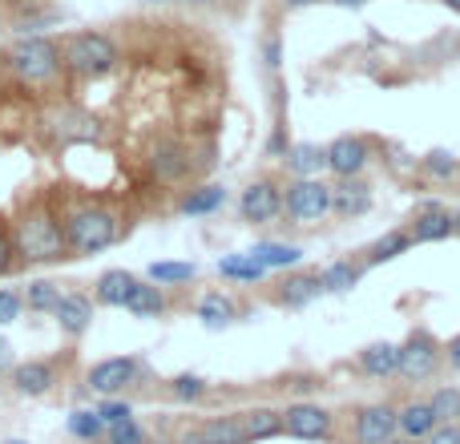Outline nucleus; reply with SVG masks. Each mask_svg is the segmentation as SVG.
<instances>
[{"label": "nucleus", "instance_id": "nucleus-39", "mask_svg": "<svg viewBox=\"0 0 460 444\" xmlns=\"http://www.w3.org/2000/svg\"><path fill=\"white\" fill-rule=\"evenodd\" d=\"M105 440L110 444H146V429L137 421H126V424H113L110 432H105Z\"/></svg>", "mask_w": 460, "mask_h": 444}, {"label": "nucleus", "instance_id": "nucleus-46", "mask_svg": "<svg viewBox=\"0 0 460 444\" xmlns=\"http://www.w3.org/2000/svg\"><path fill=\"white\" fill-rule=\"evenodd\" d=\"M332 4H340V8H359V4H367V0H332Z\"/></svg>", "mask_w": 460, "mask_h": 444}, {"label": "nucleus", "instance_id": "nucleus-20", "mask_svg": "<svg viewBox=\"0 0 460 444\" xmlns=\"http://www.w3.org/2000/svg\"><path fill=\"white\" fill-rule=\"evenodd\" d=\"M359 372L372 376V380H388V376H396V364H400V343H367L364 351H359Z\"/></svg>", "mask_w": 460, "mask_h": 444}, {"label": "nucleus", "instance_id": "nucleus-4", "mask_svg": "<svg viewBox=\"0 0 460 444\" xmlns=\"http://www.w3.org/2000/svg\"><path fill=\"white\" fill-rule=\"evenodd\" d=\"M8 69L24 81V85H53L61 77V45L49 37H21L8 49Z\"/></svg>", "mask_w": 460, "mask_h": 444}, {"label": "nucleus", "instance_id": "nucleus-19", "mask_svg": "<svg viewBox=\"0 0 460 444\" xmlns=\"http://www.w3.org/2000/svg\"><path fill=\"white\" fill-rule=\"evenodd\" d=\"M412 235H408V226H392L388 235H380L372 246L364 251V267H384V262H392V259H400V254H408L412 251Z\"/></svg>", "mask_w": 460, "mask_h": 444}, {"label": "nucleus", "instance_id": "nucleus-47", "mask_svg": "<svg viewBox=\"0 0 460 444\" xmlns=\"http://www.w3.org/2000/svg\"><path fill=\"white\" fill-rule=\"evenodd\" d=\"M440 4H445L448 13H460V0H440Z\"/></svg>", "mask_w": 460, "mask_h": 444}, {"label": "nucleus", "instance_id": "nucleus-26", "mask_svg": "<svg viewBox=\"0 0 460 444\" xmlns=\"http://www.w3.org/2000/svg\"><path fill=\"white\" fill-rule=\"evenodd\" d=\"M199 319L210 327V332H223V327H230L238 319V307H234V299L230 295H223V291H207L199 299Z\"/></svg>", "mask_w": 460, "mask_h": 444}, {"label": "nucleus", "instance_id": "nucleus-14", "mask_svg": "<svg viewBox=\"0 0 460 444\" xmlns=\"http://www.w3.org/2000/svg\"><path fill=\"white\" fill-rule=\"evenodd\" d=\"M319 295H323V279H319V271H291V275H283L275 283V295H270V299L287 311H303L307 303H315Z\"/></svg>", "mask_w": 460, "mask_h": 444}, {"label": "nucleus", "instance_id": "nucleus-2", "mask_svg": "<svg viewBox=\"0 0 460 444\" xmlns=\"http://www.w3.org/2000/svg\"><path fill=\"white\" fill-rule=\"evenodd\" d=\"M65 243H69L73 259H89V254L110 251L121 238V222L110 207L102 202H77V207L65 210Z\"/></svg>", "mask_w": 460, "mask_h": 444}, {"label": "nucleus", "instance_id": "nucleus-37", "mask_svg": "<svg viewBox=\"0 0 460 444\" xmlns=\"http://www.w3.org/2000/svg\"><path fill=\"white\" fill-rule=\"evenodd\" d=\"M97 408V416H102L105 424H126V421H134V404H129V400H121V396H105L102 404H93Z\"/></svg>", "mask_w": 460, "mask_h": 444}, {"label": "nucleus", "instance_id": "nucleus-41", "mask_svg": "<svg viewBox=\"0 0 460 444\" xmlns=\"http://www.w3.org/2000/svg\"><path fill=\"white\" fill-rule=\"evenodd\" d=\"M16 243H13V235H4V230H0V275H8V271L16 267Z\"/></svg>", "mask_w": 460, "mask_h": 444}, {"label": "nucleus", "instance_id": "nucleus-44", "mask_svg": "<svg viewBox=\"0 0 460 444\" xmlns=\"http://www.w3.org/2000/svg\"><path fill=\"white\" fill-rule=\"evenodd\" d=\"M13 348H8V340H0V372H13Z\"/></svg>", "mask_w": 460, "mask_h": 444}, {"label": "nucleus", "instance_id": "nucleus-10", "mask_svg": "<svg viewBox=\"0 0 460 444\" xmlns=\"http://www.w3.org/2000/svg\"><path fill=\"white\" fill-rule=\"evenodd\" d=\"M400 432V408L392 404H364L351 416V440L356 444H388Z\"/></svg>", "mask_w": 460, "mask_h": 444}, {"label": "nucleus", "instance_id": "nucleus-6", "mask_svg": "<svg viewBox=\"0 0 460 444\" xmlns=\"http://www.w3.org/2000/svg\"><path fill=\"white\" fill-rule=\"evenodd\" d=\"M440 360H445V348L437 343V335L429 332H412L404 343H400V364H396V376L408 384H424L437 376Z\"/></svg>", "mask_w": 460, "mask_h": 444}, {"label": "nucleus", "instance_id": "nucleus-54", "mask_svg": "<svg viewBox=\"0 0 460 444\" xmlns=\"http://www.w3.org/2000/svg\"><path fill=\"white\" fill-rule=\"evenodd\" d=\"M456 182H460V174H456Z\"/></svg>", "mask_w": 460, "mask_h": 444}, {"label": "nucleus", "instance_id": "nucleus-11", "mask_svg": "<svg viewBox=\"0 0 460 444\" xmlns=\"http://www.w3.org/2000/svg\"><path fill=\"white\" fill-rule=\"evenodd\" d=\"M238 215H243V222H251V226H267V222H275L279 215H283V186L270 182V178L251 182L243 191V199H238Z\"/></svg>", "mask_w": 460, "mask_h": 444}, {"label": "nucleus", "instance_id": "nucleus-33", "mask_svg": "<svg viewBox=\"0 0 460 444\" xmlns=\"http://www.w3.org/2000/svg\"><path fill=\"white\" fill-rule=\"evenodd\" d=\"M194 279H199V267H194V262L166 259V262H154L150 267V283H158V287H182V283H194Z\"/></svg>", "mask_w": 460, "mask_h": 444}, {"label": "nucleus", "instance_id": "nucleus-18", "mask_svg": "<svg viewBox=\"0 0 460 444\" xmlns=\"http://www.w3.org/2000/svg\"><path fill=\"white\" fill-rule=\"evenodd\" d=\"M137 283H142V279L129 275V271H102L93 283V299L102 303V307H129Z\"/></svg>", "mask_w": 460, "mask_h": 444}, {"label": "nucleus", "instance_id": "nucleus-24", "mask_svg": "<svg viewBox=\"0 0 460 444\" xmlns=\"http://www.w3.org/2000/svg\"><path fill=\"white\" fill-rule=\"evenodd\" d=\"M199 440L202 444H251L246 440V429H243V413L234 416H210L207 424H199Z\"/></svg>", "mask_w": 460, "mask_h": 444}, {"label": "nucleus", "instance_id": "nucleus-40", "mask_svg": "<svg viewBox=\"0 0 460 444\" xmlns=\"http://www.w3.org/2000/svg\"><path fill=\"white\" fill-rule=\"evenodd\" d=\"M262 61H267V69H279L283 65V40L270 32V37H262Z\"/></svg>", "mask_w": 460, "mask_h": 444}, {"label": "nucleus", "instance_id": "nucleus-30", "mask_svg": "<svg viewBox=\"0 0 460 444\" xmlns=\"http://www.w3.org/2000/svg\"><path fill=\"white\" fill-rule=\"evenodd\" d=\"M218 275L230 279V283H262V279H267V267L254 262L251 251L246 254H223V259H218Z\"/></svg>", "mask_w": 460, "mask_h": 444}, {"label": "nucleus", "instance_id": "nucleus-23", "mask_svg": "<svg viewBox=\"0 0 460 444\" xmlns=\"http://www.w3.org/2000/svg\"><path fill=\"white\" fill-rule=\"evenodd\" d=\"M243 429H246V440L251 444L283 437V408H246Z\"/></svg>", "mask_w": 460, "mask_h": 444}, {"label": "nucleus", "instance_id": "nucleus-27", "mask_svg": "<svg viewBox=\"0 0 460 444\" xmlns=\"http://www.w3.org/2000/svg\"><path fill=\"white\" fill-rule=\"evenodd\" d=\"M251 259L262 262L267 271H291V267L303 262V246H295V243H254Z\"/></svg>", "mask_w": 460, "mask_h": 444}, {"label": "nucleus", "instance_id": "nucleus-36", "mask_svg": "<svg viewBox=\"0 0 460 444\" xmlns=\"http://www.w3.org/2000/svg\"><path fill=\"white\" fill-rule=\"evenodd\" d=\"M420 170L429 178H437V182H448V178L460 174V162L453 158V154H445V150H432L429 158H420Z\"/></svg>", "mask_w": 460, "mask_h": 444}, {"label": "nucleus", "instance_id": "nucleus-31", "mask_svg": "<svg viewBox=\"0 0 460 444\" xmlns=\"http://www.w3.org/2000/svg\"><path fill=\"white\" fill-rule=\"evenodd\" d=\"M359 275H364V262H351V259H335V262H327V267L319 271L323 291H332V295L351 291V287L359 283Z\"/></svg>", "mask_w": 460, "mask_h": 444}, {"label": "nucleus", "instance_id": "nucleus-21", "mask_svg": "<svg viewBox=\"0 0 460 444\" xmlns=\"http://www.w3.org/2000/svg\"><path fill=\"white\" fill-rule=\"evenodd\" d=\"M226 207V186L218 182H207V186H194V191H186L182 199H178V210L190 218H202V215H215V210Z\"/></svg>", "mask_w": 460, "mask_h": 444}, {"label": "nucleus", "instance_id": "nucleus-13", "mask_svg": "<svg viewBox=\"0 0 460 444\" xmlns=\"http://www.w3.org/2000/svg\"><path fill=\"white\" fill-rule=\"evenodd\" d=\"M367 162H372V146L356 134H343L327 146V170L335 178H359L367 170Z\"/></svg>", "mask_w": 460, "mask_h": 444}, {"label": "nucleus", "instance_id": "nucleus-45", "mask_svg": "<svg viewBox=\"0 0 460 444\" xmlns=\"http://www.w3.org/2000/svg\"><path fill=\"white\" fill-rule=\"evenodd\" d=\"M287 8H307V4H319V0H283Z\"/></svg>", "mask_w": 460, "mask_h": 444}, {"label": "nucleus", "instance_id": "nucleus-25", "mask_svg": "<svg viewBox=\"0 0 460 444\" xmlns=\"http://www.w3.org/2000/svg\"><path fill=\"white\" fill-rule=\"evenodd\" d=\"M287 170L295 178H319V170H327V146H315V142H299L287 150Z\"/></svg>", "mask_w": 460, "mask_h": 444}, {"label": "nucleus", "instance_id": "nucleus-51", "mask_svg": "<svg viewBox=\"0 0 460 444\" xmlns=\"http://www.w3.org/2000/svg\"><path fill=\"white\" fill-rule=\"evenodd\" d=\"M453 222H456V235H460V210H453Z\"/></svg>", "mask_w": 460, "mask_h": 444}, {"label": "nucleus", "instance_id": "nucleus-17", "mask_svg": "<svg viewBox=\"0 0 460 444\" xmlns=\"http://www.w3.org/2000/svg\"><path fill=\"white\" fill-rule=\"evenodd\" d=\"M408 235H412V243H445V238L456 235L453 210H445L440 202H429V207H420V215L408 222Z\"/></svg>", "mask_w": 460, "mask_h": 444}, {"label": "nucleus", "instance_id": "nucleus-28", "mask_svg": "<svg viewBox=\"0 0 460 444\" xmlns=\"http://www.w3.org/2000/svg\"><path fill=\"white\" fill-rule=\"evenodd\" d=\"M129 315H137V319H158V315H166L170 311V299H166V287H158V283H137V291H134V299H129Z\"/></svg>", "mask_w": 460, "mask_h": 444}, {"label": "nucleus", "instance_id": "nucleus-34", "mask_svg": "<svg viewBox=\"0 0 460 444\" xmlns=\"http://www.w3.org/2000/svg\"><path fill=\"white\" fill-rule=\"evenodd\" d=\"M166 392L178 400V404H199V400H207L210 384L202 380V376L182 372V376H174V380H166Z\"/></svg>", "mask_w": 460, "mask_h": 444}, {"label": "nucleus", "instance_id": "nucleus-38", "mask_svg": "<svg viewBox=\"0 0 460 444\" xmlns=\"http://www.w3.org/2000/svg\"><path fill=\"white\" fill-rule=\"evenodd\" d=\"M24 311V295L21 291H8V287H0V327L16 324Z\"/></svg>", "mask_w": 460, "mask_h": 444}, {"label": "nucleus", "instance_id": "nucleus-15", "mask_svg": "<svg viewBox=\"0 0 460 444\" xmlns=\"http://www.w3.org/2000/svg\"><path fill=\"white\" fill-rule=\"evenodd\" d=\"M372 210V186L364 178H335L332 186V215L335 218H364Z\"/></svg>", "mask_w": 460, "mask_h": 444}, {"label": "nucleus", "instance_id": "nucleus-52", "mask_svg": "<svg viewBox=\"0 0 460 444\" xmlns=\"http://www.w3.org/2000/svg\"><path fill=\"white\" fill-rule=\"evenodd\" d=\"M150 4H170V0H150Z\"/></svg>", "mask_w": 460, "mask_h": 444}, {"label": "nucleus", "instance_id": "nucleus-48", "mask_svg": "<svg viewBox=\"0 0 460 444\" xmlns=\"http://www.w3.org/2000/svg\"><path fill=\"white\" fill-rule=\"evenodd\" d=\"M186 4H199V8H207V4H215V0H186Z\"/></svg>", "mask_w": 460, "mask_h": 444}, {"label": "nucleus", "instance_id": "nucleus-3", "mask_svg": "<svg viewBox=\"0 0 460 444\" xmlns=\"http://www.w3.org/2000/svg\"><path fill=\"white\" fill-rule=\"evenodd\" d=\"M61 61L73 77H85V81H97L105 73L118 69L121 61V49L110 32H97V29H85V32H69L61 40Z\"/></svg>", "mask_w": 460, "mask_h": 444}, {"label": "nucleus", "instance_id": "nucleus-29", "mask_svg": "<svg viewBox=\"0 0 460 444\" xmlns=\"http://www.w3.org/2000/svg\"><path fill=\"white\" fill-rule=\"evenodd\" d=\"M65 429H69L73 440L81 444H93V440H105V432H110V424L97 416V408H73L69 421H65Z\"/></svg>", "mask_w": 460, "mask_h": 444}, {"label": "nucleus", "instance_id": "nucleus-42", "mask_svg": "<svg viewBox=\"0 0 460 444\" xmlns=\"http://www.w3.org/2000/svg\"><path fill=\"white\" fill-rule=\"evenodd\" d=\"M424 444H460V424H437V429L424 437Z\"/></svg>", "mask_w": 460, "mask_h": 444}, {"label": "nucleus", "instance_id": "nucleus-49", "mask_svg": "<svg viewBox=\"0 0 460 444\" xmlns=\"http://www.w3.org/2000/svg\"><path fill=\"white\" fill-rule=\"evenodd\" d=\"M388 444H416V440H408V437H392Z\"/></svg>", "mask_w": 460, "mask_h": 444}, {"label": "nucleus", "instance_id": "nucleus-16", "mask_svg": "<svg viewBox=\"0 0 460 444\" xmlns=\"http://www.w3.org/2000/svg\"><path fill=\"white\" fill-rule=\"evenodd\" d=\"M53 319H57V327H61L69 340H81V335L93 327V299L81 295V291H65L61 303L53 307Z\"/></svg>", "mask_w": 460, "mask_h": 444}, {"label": "nucleus", "instance_id": "nucleus-5", "mask_svg": "<svg viewBox=\"0 0 460 444\" xmlns=\"http://www.w3.org/2000/svg\"><path fill=\"white\" fill-rule=\"evenodd\" d=\"M283 215L295 226H311V222L332 215V186L319 178H295L283 191Z\"/></svg>", "mask_w": 460, "mask_h": 444}, {"label": "nucleus", "instance_id": "nucleus-53", "mask_svg": "<svg viewBox=\"0 0 460 444\" xmlns=\"http://www.w3.org/2000/svg\"><path fill=\"white\" fill-rule=\"evenodd\" d=\"M93 444H102V440H93ZM105 444H110V440H105Z\"/></svg>", "mask_w": 460, "mask_h": 444}, {"label": "nucleus", "instance_id": "nucleus-22", "mask_svg": "<svg viewBox=\"0 0 460 444\" xmlns=\"http://www.w3.org/2000/svg\"><path fill=\"white\" fill-rule=\"evenodd\" d=\"M437 413H432L429 400H408V404H400V437L408 440H424L432 429H437Z\"/></svg>", "mask_w": 460, "mask_h": 444}, {"label": "nucleus", "instance_id": "nucleus-43", "mask_svg": "<svg viewBox=\"0 0 460 444\" xmlns=\"http://www.w3.org/2000/svg\"><path fill=\"white\" fill-rule=\"evenodd\" d=\"M445 360H448V368H456L460 372V335H453V340L445 343Z\"/></svg>", "mask_w": 460, "mask_h": 444}, {"label": "nucleus", "instance_id": "nucleus-8", "mask_svg": "<svg viewBox=\"0 0 460 444\" xmlns=\"http://www.w3.org/2000/svg\"><path fill=\"white\" fill-rule=\"evenodd\" d=\"M335 432V416L327 413L323 404H311V400H299V404L283 408V437L295 440H327Z\"/></svg>", "mask_w": 460, "mask_h": 444}, {"label": "nucleus", "instance_id": "nucleus-9", "mask_svg": "<svg viewBox=\"0 0 460 444\" xmlns=\"http://www.w3.org/2000/svg\"><path fill=\"white\" fill-rule=\"evenodd\" d=\"M146 162H150V174L166 186L182 182V178L194 170V154L182 138H158V142L150 146V158Z\"/></svg>", "mask_w": 460, "mask_h": 444}, {"label": "nucleus", "instance_id": "nucleus-32", "mask_svg": "<svg viewBox=\"0 0 460 444\" xmlns=\"http://www.w3.org/2000/svg\"><path fill=\"white\" fill-rule=\"evenodd\" d=\"M61 287L53 283V279H32L29 287H24V307L37 311V315H53V307L61 303Z\"/></svg>", "mask_w": 460, "mask_h": 444}, {"label": "nucleus", "instance_id": "nucleus-35", "mask_svg": "<svg viewBox=\"0 0 460 444\" xmlns=\"http://www.w3.org/2000/svg\"><path fill=\"white\" fill-rule=\"evenodd\" d=\"M429 404L440 424H460V388H437L429 396Z\"/></svg>", "mask_w": 460, "mask_h": 444}, {"label": "nucleus", "instance_id": "nucleus-7", "mask_svg": "<svg viewBox=\"0 0 460 444\" xmlns=\"http://www.w3.org/2000/svg\"><path fill=\"white\" fill-rule=\"evenodd\" d=\"M142 376V360L137 356H113V360H102L85 372V388L97 392V396H121L129 392Z\"/></svg>", "mask_w": 460, "mask_h": 444}, {"label": "nucleus", "instance_id": "nucleus-12", "mask_svg": "<svg viewBox=\"0 0 460 444\" xmlns=\"http://www.w3.org/2000/svg\"><path fill=\"white\" fill-rule=\"evenodd\" d=\"M8 384H13L16 396L40 400V396H49V392L61 384V376H57L53 360H24V364H16L13 372H8Z\"/></svg>", "mask_w": 460, "mask_h": 444}, {"label": "nucleus", "instance_id": "nucleus-50", "mask_svg": "<svg viewBox=\"0 0 460 444\" xmlns=\"http://www.w3.org/2000/svg\"><path fill=\"white\" fill-rule=\"evenodd\" d=\"M0 444H29V440H21V437H8V440H0Z\"/></svg>", "mask_w": 460, "mask_h": 444}, {"label": "nucleus", "instance_id": "nucleus-1", "mask_svg": "<svg viewBox=\"0 0 460 444\" xmlns=\"http://www.w3.org/2000/svg\"><path fill=\"white\" fill-rule=\"evenodd\" d=\"M13 243H16V259L29 262V267H49V262L69 259L65 222L40 199L29 202V207L21 210V218L13 222Z\"/></svg>", "mask_w": 460, "mask_h": 444}]
</instances>
